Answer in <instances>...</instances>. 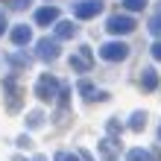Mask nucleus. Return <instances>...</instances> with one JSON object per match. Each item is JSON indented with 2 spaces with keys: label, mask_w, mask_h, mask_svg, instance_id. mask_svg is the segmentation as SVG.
<instances>
[{
  "label": "nucleus",
  "mask_w": 161,
  "mask_h": 161,
  "mask_svg": "<svg viewBox=\"0 0 161 161\" xmlns=\"http://www.w3.org/2000/svg\"><path fill=\"white\" fill-rule=\"evenodd\" d=\"M3 97H6V111H9V114L21 111V103H24V85H21V79H18L15 73H9V76L3 79Z\"/></svg>",
  "instance_id": "f257e3e1"
},
{
  "label": "nucleus",
  "mask_w": 161,
  "mask_h": 161,
  "mask_svg": "<svg viewBox=\"0 0 161 161\" xmlns=\"http://www.w3.org/2000/svg\"><path fill=\"white\" fill-rule=\"evenodd\" d=\"M59 91H62V82L53 76V73H41L38 82H35V97L41 103H53L59 100Z\"/></svg>",
  "instance_id": "f03ea898"
},
{
  "label": "nucleus",
  "mask_w": 161,
  "mask_h": 161,
  "mask_svg": "<svg viewBox=\"0 0 161 161\" xmlns=\"http://www.w3.org/2000/svg\"><path fill=\"white\" fill-rule=\"evenodd\" d=\"M94 68V53H91V47H76L70 56V70L73 73H88Z\"/></svg>",
  "instance_id": "7ed1b4c3"
},
{
  "label": "nucleus",
  "mask_w": 161,
  "mask_h": 161,
  "mask_svg": "<svg viewBox=\"0 0 161 161\" xmlns=\"http://www.w3.org/2000/svg\"><path fill=\"white\" fill-rule=\"evenodd\" d=\"M135 26H138V21H135L132 15H111L108 21H106V30H108L111 35H129Z\"/></svg>",
  "instance_id": "20e7f679"
},
{
  "label": "nucleus",
  "mask_w": 161,
  "mask_h": 161,
  "mask_svg": "<svg viewBox=\"0 0 161 161\" xmlns=\"http://www.w3.org/2000/svg\"><path fill=\"white\" fill-rule=\"evenodd\" d=\"M126 56H129V47L123 41H106L100 47V59L103 62H123Z\"/></svg>",
  "instance_id": "39448f33"
},
{
  "label": "nucleus",
  "mask_w": 161,
  "mask_h": 161,
  "mask_svg": "<svg viewBox=\"0 0 161 161\" xmlns=\"http://www.w3.org/2000/svg\"><path fill=\"white\" fill-rule=\"evenodd\" d=\"M35 56H38L41 62H56L59 59V38H38V44H35Z\"/></svg>",
  "instance_id": "423d86ee"
},
{
  "label": "nucleus",
  "mask_w": 161,
  "mask_h": 161,
  "mask_svg": "<svg viewBox=\"0 0 161 161\" xmlns=\"http://www.w3.org/2000/svg\"><path fill=\"white\" fill-rule=\"evenodd\" d=\"M100 12H103L100 0H79V3H73V15H76L79 21H91V18H97Z\"/></svg>",
  "instance_id": "0eeeda50"
},
{
  "label": "nucleus",
  "mask_w": 161,
  "mask_h": 161,
  "mask_svg": "<svg viewBox=\"0 0 161 161\" xmlns=\"http://www.w3.org/2000/svg\"><path fill=\"white\" fill-rule=\"evenodd\" d=\"M79 94H82L88 103H94V100H97V103H106V100H108V94L100 91V88H94L91 82H79Z\"/></svg>",
  "instance_id": "6e6552de"
},
{
  "label": "nucleus",
  "mask_w": 161,
  "mask_h": 161,
  "mask_svg": "<svg viewBox=\"0 0 161 161\" xmlns=\"http://www.w3.org/2000/svg\"><path fill=\"white\" fill-rule=\"evenodd\" d=\"M30 41H32V26L18 24L15 30H12V44H15V47H26Z\"/></svg>",
  "instance_id": "1a4fd4ad"
},
{
  "label": "nucleus",
  "mask_w": 161,
  "mask_h": 161,
  "mask_svg": "<svg viewBox=\"0 0 161 161\" xmlns=\"http://www.w3.org/2000/svg\"><path fill=\"white\" fill-rule=\"evenodd\" d=\"M56 21H59V9H56V6H44V9L35 12V24H38V26H50Z\"/></svg>",
  "instance_id": "9d476101"
},
{
  "label": "nucleus",
  "mask_w": 161,
  "mask_h": 161,
  "mask_svg": "<svg viewBox=\"0 0 161 161\" xmlns=\"http://www.w3.org/2000/svg\"><path fill=\"white\" fill-rule=\"evenodd\" d=\"M76 30H79V26L73 24V21H56V38H59V41L73 38V35H76Z\"/></svg>",
  "instance_id": "9b49d317"
},
{
  "label": "nucleus",
  "mask_w": 161,
  "mask_h": 161,
  "mask_svg": "<svg viewBox=\"0 0 161 161\" xmlns=\"http://www.w3.org/2000/svg\"><path fill=\"white\" fill-rule=\"evenodd\" d=\"M100 155L106 158V161H114L117 158V141H114V135H108V138L100 141Z\"/></svg>",
  "instance_id": "f8f14e48"
},
{
  "label": "nucleus",
  "mask_w": 161,
  "mask_h": 161,
  "mask_svg": "<svg viewBox=\"0 0 161 161\" xmlns=\"http://www.w3.org/2000/svg\"><path fill=\"white\" fill-rule=\"evenodd\" d=\"M141 88H144L147 94L158 88V73H155V68H144V70H141Z\"/></svg>",
  "instance_id": "ddd939ff"
},
{
  "label": "nucleus",
  "mask_w": 161,
  "mask_h": 161,
  "mask_svg": "<svg viewBox=\"0 0 161 161\" xmlns=\"http://www.w3.org/2000/svg\"><path fill=\"white\" fill-rule=\"evenodd\" d=\"M6 62L15 64V68H30V64H32V56H30V53H9Z\"/></svg>",
  "instance_id": "4468645a"
},
{
  "label": "nucleus",
  "mask_w": 161,
  "mask_h": 161,
  "mask_svg": "<svg viewBox=\"0 0 161 161\" xmlns=\"http://www.w3.org/2000/svg\"><path fill=\"white\" fill-rule=\"evenodd\" d=\"M144 126H147V111H135L132 120H129V129H132V132H141Z\"/></svg>",
  "instance_id": "2eb2a0df"
},
{
  "label": "nucleus",
  "mask_w": 161,
  "mask_h": 161,
  "mask_svg": "<svg viewBox=\"0 0 161 161\" xmlns=\"http://www.w3.org/2000/svg\"><path fill=\"white\" fill-rule=\"evenodd\" d=\"M147 26H149V32H153L155 38H161V6L155 9V15L149 18V24H147Z\"/></svg>",
  "instance_id": "dca6fc26"
},
{
  "label": "nucleus",
  "mask_w": 161,
  "mask_h": 161,
  "mask_svg": "<svg viewBox=\"0 0 161 161\" xmlns=\"http://www.w3.org/2000/svg\"><path fill=\"white\" fill-rule=\"evenodd\" d=\"M41 123H44V114H41V111H30V114H26V126H30V129H38Z\"/></svg>",
  "instance_id": "f3484780"
},
{
  "label": "nucleus",
  "mask_w": 161,
  "mask_h": 161,
  "mask_svg": "<svg viewBox=\"0 0 161 161\" xmlns=\"http://www.w3.org/2000/svg\"><path fill=\"white\" fill-rule=\"evenodd\" d=\"M120 3H123V9H129V12H141L149 0H120Z\"/></svg>",
  "instance_id": "a211bd4d"
},
{
  "label": "nucleus",
  "mask_w": 161,
  "mask_h": 161,
  "mask_svg": "<svg viewBox=\"0 0 161 161\" xmlns=\"http://www.w3.org/2000/svg\"><path fill=\"white\" fill-rule=\"evenodd\" d=\"M106 129H108V135H120V132H123V126H120V123H117L114 117H111V120L106 123Z\"/></svg>",
  "instance_id": "6ab92c4d"
},
{
  "label": "nucleus",
  "mask_w": 161,
  "mask_h": 161,
  "mask_svg": "<svg viewBox=\"0 0 161 161\" xmlns=\"http://www.w3.org/2000/svg\"><path fill=\"white\" fill-rule=\"evenodd\" d=\"M53 161H79V155H73V153H56Z\"/></svg>",
  "instance_id": "aec40b11"
},
{
  "label": "nucleus",
  "mask_w": 161,
  "mask_h": 161,
  "mask_svg": "<svg viewBox=\"0 0 161 161\" xmlns=\"http://www.w3.org/2000/svg\"><path fill=\"white\" fill-rule=\"evenodd\" d=\"M30 3H32V0H9V6H12V9H26Z\"/></svg>",
  "instance_id": "412c9836"
},
{
  "label": "nucleus",
  "mask_w": 161,
  "mask_h": 161,
  "mask_svg": "<svg viewBox=\"0 0 161 161\" xmlns=\"http://www.w3.org/2000/svg\"><path fill=\"white\" fill-rule=\"evenodd\" d=\"M149 50H153V59H158V62H161V41H155Z\"/></svg>",
  "instance_id": "4be33fe9"
},
{
  "label": "nucleus",
  "mask_w": 161,
  "mask_h": 161,
  "mask_svg": "<svg viewBox=\"0 0 161 161\" xmlns=\"http://www.w3.org/2000/svg\"><path fill=\"white\" fill-rule=\"evenodd\" d=\"M30 144H32V141L26 138V135H21V138H18V147H30Z\"/></svg>",
  "instance_id": "5701e85b"
},
{
  "label": "nucleus",
  "mask_w": 161,
  "mask_h": 161,
  "mask_svg": "<svg viewBox=\"0 0 161 161\" xmlns=\"http://www.w3.org/2000/svg\"><path fill=\"white\" fill-rule=\"evenodd\" d=\"M12 161H26V158H21V155H15V158H12ZM32 161H47V158H44V155H35V158H32Z\"/></svg>",
  "instance_id": "b1692460"
},
{
  "label": "nucleus",
  "mask_w": 161,
  "mask_h": 161,
  "mask_svg": "<svg viewBox=\"0 0 161 161\" xmlns=\"http://www.w3.org/2000/svg\"><path fill=\"white\" fill-rule=\"evenodd\" d=\"M3 30H6V15H0V35H3Z\"/></svg>",
  "instance_id": "393cba45"
},
{
  "label": "nucleus",
  "mask_w": 161,
  "mask_h": 161,
  "mask_svg": "<svg viewBox=\"0 0 161 161\" xmlns=\"http://www.w3.org/2000/svg\"><path fill=\"white\" fill-rule=\"evenodd\" d=\"M158 141H161V126H158Z\"/></svg>",
  "instance_id": "a878e982"
}]
</instances>
